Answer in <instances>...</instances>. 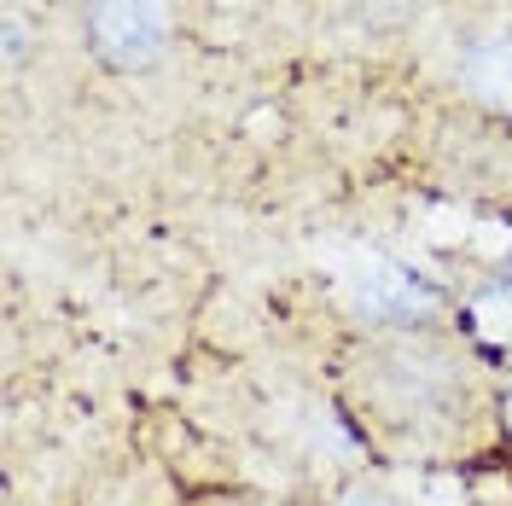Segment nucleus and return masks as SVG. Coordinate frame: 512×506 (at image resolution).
Segmentation results:
<instances>
[{"mask_svg": "<svg viewBox=\"0 0 512 506\" xmlns=\"http://www.w3.org/2000/svg\"><path fill=\"white\" fill-rule=\"evenodd\" d=\"M169 12L163 0H94L88 6V41L111 70H146L163 53Z\"/></svg>", "mask_w": 512, "mask_h": 506, "instance_id": "obj_1", "label": "nucleus"}, {"mask_svg": "<svg viewBox=\"0 0 512 506\" xmlns=\"http://www.w3.org/2000/svg\"><path fill=\"white\" fill-rule=\"evenodd\" d=\"M361 303L379 309V315H396V309H425L431 297L414 285V274H402L390 262H367L361 268Z\"/></svg>", "mask_w": 512, "mask_h": 506, "instance_id": "obj_2", "label": "nucleus"}, {"mask_svg": "<svg viewBox=\"0 0 512 506\" xmlns=\"http://www.w3.org/2000/svg\"><path fill=\"white\" fill-rule=\"evenodd\" d=\"M472 320H478V332L489 344H512V285L507 291H483L472 303Z\"/></svg>", "mask_w": 512, "mask_h": 506, "instance_id": "obj_3", "label": "nucleus"}, {"mask_svg": "<svg viewBox=\"0 0 512 506\" xmlns=\"http://www.w3.org/2000/svg\"><path fill=\"white\" fill-rule=\"evenodd\" d=\"M344 506H384V501H373V495H350Z\"/></svg>", "mask_w": 512, "mask_h": 506, "instance_id": "obj_4", "label": "nucleus"}, {"mask_svg": "<svg viewBox=\"0 0 512 506\" xmlns=\"http://www.w3.org/2000/svg\"><path fill=\"white\" fill-rule=\"evenodd\" d=\"M507 285H512V256H507Z\"/></svg>", "mask_w": 512, "mask_h": 506, "instance_id": "obj_5", "label": "nucleus"}, {"mask_svg": "<svg viewBox=\"0 0 512 506\" xmlns=\"http://www.w3.org/2000/svg\"><path fill=\"white\" fill-rule=\"evenodd\" d=\"M507 413H512V408H507Z\"/></svg>", "mask_w": 512, "mask_h": 506, "instance_id": "obj_6", "label": "nucleus"}]
</instances>
